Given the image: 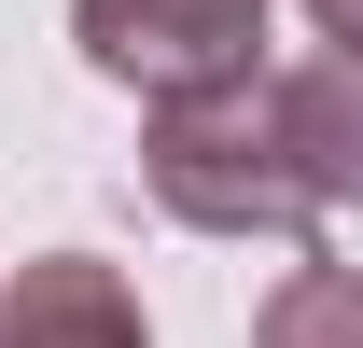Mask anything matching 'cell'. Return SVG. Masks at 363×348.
I'll return each mask as SVG.
<instances>
[{
  "label": "cell",
  "mask_w": 363,
  "mask_h": 348,
  "mask_svg": "<svg viewBox=\"0 0 363 348\" xmlns=\"http://www.w3.org/2000/svg\"><path fill=\"white\" fill-rule=\"evenodd\" d=\"M140 181L154 209L196 223V237H308L321 195L279 139V84L266 70H224V84H168L154 126H140Z\"/></svg>",
  "instance_id": "obj_1"
},
{
  "label": "cell",
  "mask_w": 363,
  "mask_h": 348,
  "mask_svg": "<svg viewBox=\"0 0 363 348\" xmlns=\"http://www.w3.org/2000/svg\"><path fill=\"white\" fill-rule=\"evenodd\" d=\"M266 14H279V0H70V42H84L112 84L168 98V84L266 70Z\"/></svg>",
  "instance_id": "obj_2"
},
{
  "label": "cell",
  "mask_w": 363,
  "mask_h": 348,
  "mask_svg": "<svg viewBox=\"0 0 363 348\" xmlns=\"http://www.w3.org/2000/svg\"><path fill=\"white\" fill-rule=\"evenodd\" d=\"M0 348H154V320H140L126 265H98V251H43L14 293H0Z\"/></svg>",
  "instance_id": "obj_3"
},
{
  "label": "cell",
  "mask_w": 363,
  "mask_h": 348,
  "mask_svg": "<svg viewBox=\"0 0 363 348\" xmlns=\"http://www.w3.org/2000/svg\"><path fill=\"white\" fill-rule=\"evenodd\" d=\"M279 84V139L308 168L321 209H363V42H321L308 70H266Z\"/></svg>",
  "instance_id": "obj_4"
},
{
  "label": "cell",
  "mask_w": 363,
  "mask_h": 348,
  "mask_svg": "<svg viewBox=\"0 0 363 348\" xmlns=\"http://www.w3.org/2000/svg\"><path fill=\"white\" fill-rule=\"evenodd\" d=\"M252 348H363V265H294L252 320Z\"/></svg>",
  "instance_id": "obj_5"
},
{
  "label": "cell",
  "mask_w": 363,
  "mask_h": 348,
  "mask_svg": "<svg viewBox=\"0 0 363 348\" xmlns=\"http://www.w3.org/2000/svg\"><path fill=\"white\" fill-rule=\"evenodd\" d=\"M308 28L321 42H363V0H308Z\"/></svg>",
  "instance_id": "obj_6"
}]
</instances>
